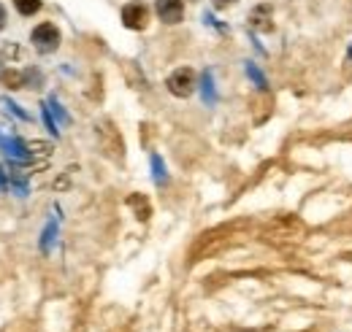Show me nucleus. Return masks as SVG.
Returning <instances> with one entry per match:
<instances>
[{
	"label": "nucleus",
	"instance_id": "f257e3e1",
	"mask_svg": "<svg viewBox=\"0 0 352 332\" xmlns=\"http://www.w3.org/2000/svg\"><path fill=\"white\" fill-rule=\"evenodd\" d=\"M0 152L8 157V163L11 165H33V152H30V143H25V141H19V138H14V135H3L0 132Z\"/></svg>",
	"mask_w": 352,
	"mask_h": 332
},
{
	"label": "nucleus",
	"instance_id": "f03ea898",
	"mask_svg": "<svg viewBox=\"0 0 352 332\" xmlns=\"http://www.w3.org/2000/svg\"><path fill=\"white\" fill-rule=\"evenodd\" d=\"M30 41H33V46H36L41 54H52V51H57V46L63 43V36H60L57 25L41 22V25L30 33Z\"/></svg>",
	"mask_w": 352,
	"mask_h": 332
},
{
	"label": "nucleus",
	"instance_id": "7ed1b4c3",
	"mask_svg": "<svg viewBox=\"0 0 352 332\" xmlns=\"http://www.w3.org/2000/svg\"><path fill=\"white\" fill-rule=\"evenodd\" d=\"M166 86L174 97H190L195 89V71L192 68H176L174 73L166 79Z\"/></svg>",
	"mask_w": 352,
	"mask_h": 332
},
{
	"label": "nucleus",
	"instance_id": "20e7f679",
	"mask_svg": "<svg viewBox=\"0 0 352 332\" xmlns=\"http://www.w3.org/2000/svg\"><path fill=\"white\" fill-rule=\"evenodd\" d=\"M120 16H122V25H125L128 30H144V27L149 25V8H146L141 0L125 3Z\"/></svg>",
	"mask_w": 352,
	"mask_h": 332
},
{
	"label": "nucleus",
	"instance_id": "39448f33",
	"mask_svg": "<svg viewBox=\"0 0 352 332\" xmlns=\"http://www.w3.org/2000/svg\"><path fill=\"white\" fill-rule=\"evenodd\" d=\"M155 8H157L160 22H166V25H179L184 19V3L182 0H157Z\"/></svg>",
	"mask_w": 352,
	"mask_h": 332
},
{
	"label": "nucleus",
	"instance_id": "423d86ee",
	"mask_svg": "<svg viewBox=\"0 0 352 332\" xmlns=\"http://www.w3.org/2000/svg\"><path fill=\"white\" fill-rule=\"evenodd\" d=\"M201 92H204V103L206 106H214L217 103V89H214L212 71H204V76H201Z\"/></svg>",
	"mask_w": 352,
	"mask_h": 332
},
{
	"label": "nucleus",
	"instance_id": "0eeeda50",
	"mask_svg": "<svg viewBox=\"0 0 352 332\" xmlns=\"http://www.w3.org/2000/svg\"><path fill=\"white\" fill-rule=\"evenodd\" d=\"M0 82L6 84V86H11V89H19V86H25V82H28V73L14 71V68H6L0 73Z\"/></svg>",
	"mask_w": 352,
	"mask_h": 332
},
{
	"label": "nucleus",
	"instance_id": "6e6552de",
	"mask_svg": "<svg viewBox=\"0 0 352 332\" xmlns=\"http://www.w3.org/2000/svg\"><path fill=\"white\" fill-rule=\"evenodd\" d=\"M14 8L22 14V16H33L41 11V0H14Z\"/></svg>",
	"mask_w": 352,
	"mask_h": 332
},
{
	"label": "nucleus",
	"instance_id": "1a4fd4ad",
	"mask_svg": "<svg viewBox=\"0 0 352 332\" xmlns=\"http://www.w3.org/2000/svg\"><path fill=\"white\" fill-rule=\"evenodd\" d=\"M152 176H155V184H168V173H166V165L160 160V154H152Z\"/></svg>",
	"mask_w": 352,
	"mask_h": 332
},
{
	"label": "nucleus",
	"instance_id": "9d476101",
	"mask_svg": "<svg viewBox=\"0 0 352 332\" xmlns=\"http://www.w3.org/2000/svg\"><path fill=\"white\" fill-rule=\"evenodd\" d=\"M244 68H247V76L252 79V84H255L258 89H268V82H265L263 71H261L255 62H244Z\"/></svg>",
	"mask_w": 352,
	"mask_h": 332
},
{
	"label": "nucleus",
	"instance_id": "9b49d317",
	"mask_svg": "<svg viewBox=\"0 0 352 332\" xmlns=\"http://www.w3.org/2000/svg\"><path fill=\"white\" fill-rule=\"evenodd\" d=\"M46 106H49V111H52L63 125H68V122H71V117H68V114H65V108L57 103V97H49V100H46Z\"/></svg>",
	"mask_w": 352,
	"mask_h": 332
},
{
	"label": "nucleus",
	"instance_id": "f8f14e48",
	"mask_svg": "<svg viewBox=\"0 0 352 332\" xmlns=\"http://www.w3.org/2000/svg\"><path fill=\"white\" fill-rule=\"evenodd\" d=\"M128 203H131V208H135V213H138V219H149V203H146V200H144L141 195H138V198L133 195V198H131V200H128Z\"/></svg>",
	"mask_w": 352,
	"mask_h": 332
},
{
	"label": "nucleus",
	"instance_id": "ddd939ff",
	"mask_svg": "<svg viewBox=\"0 0 352 332\" xmlns=\"http://www.w3.org/2000/svg\"><path fill=\"white\" fill-rule=\"evenodd\" d=\"M0 103H3V106H6V108H8V111H11L14 117H16V119H22V122H30V114H28V111H22V108H19V106H16L14 100H8V97H3Z\"/></svg>",
	"mask_w": 352,
	"mask_h": 332
},
{
	"label": "nucleus",
	"instance_id": "4468645a",
	"mask_svg": "<svg viewBox=\"0 0 352 332\" xmlns=\"http://www.w3.org/2000/svg\"><path fill=\"white\" fill-rule=\"evenodd\" d=\"M54 235H57V222H49L44 230V238H41V249L49 251V246L54 244Z\"/></svg>",
	"mask_w": 352,
	"mask_h": 332
},
{
	"label": "nucleus",
	"instance_id": "2eb2a0df",
	"mask_svg": "<svg viewBox=\"0 0 352 332\" xmlns=\"http://www.w3.org/2000/svg\"><path fill=\"white\" fill-rule=\"evenodd\" d=\"M41 114H44V122H46V127H49V132L52 135H57L60 130H57V122H54V117H52V111H49V106L44 103V108H41Z\"/></svg>",
	"mask_w": 352,
	"mask_h": 332
},
{
	"label": "nucleus",
	"instance_id": "dca6fc26",
	"mask_svg": "<svg viewBox=\"0 0 352 332\" xmlns=\"http://www.w3.org/2000/svg\"><path fill=\"white\" fill-rule=\"evenodd\" d=\"M8 178H6V173H3V167H0V192H8Z\"/></svg>",
	"mask_w": 352,
	"mask_h": 332
},
{
	"label": "nucleus",
	"instance_id": "f3484780",
	"mask_svg": "<svg viewBox=\"0 0 352 332\" xmlns=\"http://www.w3.org/2000/svg\"><path fill=\"white\" fill-rule=\"evenodd\" d=\"M6 27V8H3V3H0V30Z\"/></svg>",
	"mask_w": 352,
	"mask_h": 332
},
{
	"label": "nucleus",
	"instance_id": "a211bd4d",
	"mask_svg": "<svg viewBox=\"0 0 352 332\" xmlns=\"http://www.w3.org/2000/svg\"><path fill=\"white\" fill-rule=\"evenodd\" d=\"M230 3H236V0H214V5L222 8V5H230Z\"/></svg>",
	"mask_w": 352,
	"mask_h": 332
}]
</instances>
